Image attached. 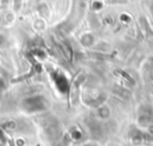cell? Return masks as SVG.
<instances>
[{"instance_id": "cell-3", "label": "cell", "mask_w": 153, "mask_h": 146, "mask_svg": "<svg viewBox=\"0 0 153 146\" xmlns=\"http://www.w3.org/2000/svg\"><path fill=\"white\" fill-rule=\"evenodd\" d=\"M86 146H91V145H86Z\"/></svg>"}, {"instance_id": "cell-2", "label": "cell", "mask_w": 153, "mask_h": 146, "mask_svg": "<svg viewBox=\"0 0 153 146\" xmlns=\"http://www.w3.org/2000/svg\"><path fill=\"white\" fill-rule=\"evenodd\" d=\"M4 128H5V129H10V130H11V129H14V128H16V123H14V122H6V123L4 124Z\"/></svg>"}, {"instance_id": "cell-1", "label": "cell", "mask_w": 153, "mask_h": 146, "mask_svg": "<svg viewBox=\"0 0 153 146\" xmlns=\"http://www.w3.org/2000/svg\"><path fill=\"white\" fill-rule=\"evenodd\" d=\"M26 108L29 111H38L44 109V99L42 97H35V98H30L26 99Z\"/></svg>"}]
</instances>
